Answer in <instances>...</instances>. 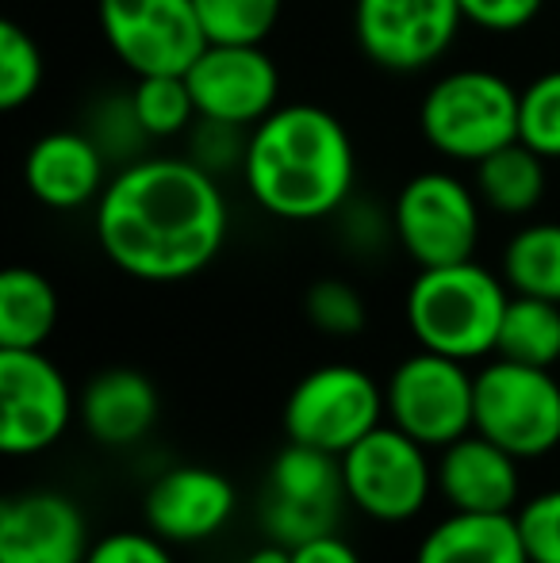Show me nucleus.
Wrapping results in <instances>:
<instances>
[{"label":"nucleus","mask_w":560,"mask_h":563,"mask_svg":"<svg viewBox=\"0 0 560 563\" xmlns=\"http://www.w3.org/2000/svg\"><path fill=\"white\" fill-rule=\"evenodd\" d=\"M105 257L142 284H180L223 253L231 211L219 177L193 157H131L92 203Z\"/></svg>","instance_id":"1"},{"label":"nucleus","mask_w":560,"mask_h":563,"mask_svg":"<svg viewBox=\"0 0 560 563\" xmlns=\"http://www.w3.org/2000/svg\"><path fill=\"white\" fill-rule=\"evenodd\" d=\"M246 192L281 223H319L350 203L358 150L334 112L319 104H281L246 134Z\"/></svg>","instance_id":"2"},{"label":"nucleus","mask_w":560,"mask_h":563,"mask_svg":"<svg viewBox=\"0 0 560 563\" xmlns=\"http://www.w3.org/2000/svg\"><path fill=\"white\" fill-rule=\"evenodd\" d=\"M507 303V280L472 257L457 265L419 268L407 288L404 311L419 349L469 364L495 353Z\"/></svg>","instance_id":"3"},{"label":"nucleus","mask_w":560,"mask_h":563,"mask_svg":"<svg viewBox=\"0 0 560 563\" xmlns=\"http://www.w3.org/2000/svg\"><path fill=\"white\" fill-rule=\"evenodd\" d=\"M518 92L503 74L461 66L441 74L419 104V131L441 157L480 165L518 142Z\"/></svg>","instance_id":"4"},{"label":"nucleus","mask_w":560,"mask_h":563,"mask_svg":"<svg viewBox=\"0 0 560 563\" xmlns=\"http://www.w3.org/2000/svg\"><path fill=\"white\" fill-rule=\"evenodd\" d=\"M484 203L476 185L449 169H422L399 188L392 203V230L419 268L472 261L480 245Z\"/></svg>","instance_id":"5"},{"label":"nucleus","mask_w":560,"mask_h":563,"mask_svg":"<svg viewBox=\"0 0 560 563\" xmlns=\"http://www.w3.org/2000/svg\"><path fill=\"white\" fill-rule=\"evenodd\" d=\"M388 422L426 449H446L476 430V376L457 356L430 349L404 356L384 384Z\"/></svg>","instance_id":"6"},{"label":"nucleus","mask_w":560,"mask_h":563,"mask_svg":"<svg viewBox=\"0 0 560 563\" xmlns=\"http://www.w3.org/2000/svg\"><path fill=\"white\" fill-rule=\"evenodd\" d=\"M476 433L518 460L549 456L560 445V384L553 368L503 361L476 372Z\"/></svg>","instance_id":"7"},{"label":"nucleus","mask_w":560,"mask_h":563,"mask_svg":"<svg viewBox=\"0 0 560 563\" xmlns=\"http://www.w3.org/2000/svg\"><path fill=\"white\" fill-rule=\"evenodd\" d=\"M384 387L358 364H322L311 368L284 402L288 441L342 456L365 433L384 426Z\"/></svg>","instance_id":"8"},{"label":"nucleus","mask_w":560,"mask_h":563,"mask_svg":"<svg viewBox=\"0 0 560 563\" xmlns=\"http://www.w3.org/2000/svg\"><path fill=\"white\" fill-rule=\"evenodd\" d=\"M345 498L373 521H411L430 503L438 475L430 464V449L407 438L399 426H376L373 433L342 452Z\"/></svg>","instance_id":"9"},{"label":"nucleus","mask_w":560,"mask_h":563,"mask_svg":"<svg viewBox=\"0 0 560 563\" xmlns=\"http://www.w3.org/2000/svg\"><path fill=\"white\" fill-rule=\"evenodd\" d=\"M345 503L350 498H345L342 456L288 441L270 464L262 529L270 541L296 549L315 537L338 533Z\"/></svg>","instance_id":"10"},{"label":"nucleus","mask_w":560,"mask_h":563,"mask_svg":"<svg viewBox=\"0 0 560 563\" xmlns=\"http://www.w3.org/2000/svg\"><path fill=\"white\" fill-rule=\"evenodd\" d=\"M464 27L457 0H353V38L384 74H422Z\"/></svg>","instance_id":"11"},{"label":"nucleus","mask_w":560,"mask_h":563,"mask_svg":"<svg viewBox=\"0 0 560 563\" xmlns=\"http://www.w3.org/2000/svg\"><path fill=\"white\" fill-rule=\"evenodd\" d=\"M108 51L135 77L185 74L208 46L196 0H97Z\"/></svg>","instance_id":"12"},{"label":"nucleus","mask_w":560,"mask_h":563,"mask_svg":"<svg viewBox=\"0 0 560 563\" xmlns=\"http://www.w3.org/2000/svg\"><path fill=\"white\" fill-rule=\"evenodd\" d=\"M74 418L66 372L43 349H0V449L8 456L54 449Z\"/></svg>","instance_id":"13"},{"label":"nucleus","mask_w":560,"mask_h":563,"mask_svg":"<svg viewBox=\"0 0 560 563\" xmlns=\"http://www.w3.org/2000/svg\"><path fill=\"white\" fill-rule=\"evenodd\" d=\"M200 119L231 126H257L281 108V69L265 43H208L185 69Z\"/></svg>","instance_id":"14"},{"label":"nucleus","mask_w":560,"mask_h":563,"mask_svg":"<svg viewBox=\"0 0 560 563\" xmlns=\"http://www.w3.org/2000/svg\"><path fill=\"white\" fill-rule=\"evenodd\" d=\"M89 526L74 498L23 490L0 503V563H85Z\"/></svg>","instance_id":"15"},{"label":"nucleus","mask_w":560,"mask_h":563,"mask_svg":"<svg viewBox=\"0 0 560 563\" xmlns=\"http://www.w3.org/2000/svg\"><path fill=\"white\" fill-rule=\"evenodd\" d=\"M234 483L204 464L169 467L146 490V526L169 544H200L234 518Z\"/></svg>","instance_id":"16"},{"label":"nucleus","mask_w":560,"mask_h":563,"mask_svg":"<svg viewBox=\"0 0 560 563\" xmlns=\"http://www.w3.org/2000/svg\"><path fill=\"white\" fill-rule=\"evenodd\" d=\"M108 180V150L92 131H46L23 154V185L51 211L92 208Z\"/></svg>","instance_id":"17"},{"label":"nucleus","mask_w":560,"mask_h":563,"mask_svg":"<svg viewBox=\"0 0 560 563\" xmlns=\"http://www.w3.org/2000/svg\"><path fill=\"white\" fill-rule=\"evenodd\" d=\"M523 460L507 452L484 433H464L453 445L441 449L433 475H438V490L453 510L469 514H515L518 498H523V475H518Z\"/></svg>","instance_id":"18"},{"label":"nucleus","mask_w":560,"mask_h":563,"mask_svg":"<svg viewBox=\"0 0 560 563\" xmlns=\"http://www.w3.org/2000/svg\"><path fill=\"white\" fill-rule=\"evenodd\" d=\"M85 433L108 449L135 445L157 422V387L139 368H105L77 395Z\"/></svg>","instance_id":"19"},{"label":"nucleus","mask_w":560,"mask_h":563,"mask_svg":"<svg viewBox=\"0 0 560 563\" xmlns=\"http://www.w3.org/2000/svg\"><path fill=\"white\" fill-rule=\"evenodd\" d=\"M415 563H530L515 514L453 510L422 537Z\"/></svg>","instance_id":"20"},{"label":"nucleus","mask_w":560,"mask_h":563,"mask_svg":"<svg viewBox=\"0 0 560 563\" xmlns=\"http://www.w3.org/2000/svg\"><path fill=\"white\" fill-rule=\"evenodd\" d=\"M546 157L538 150H530L526 142H510V146L495 150L492 157H484L472 177L476 196L487 211L507 219H523L530 211H538V203L546 200V185H549V169Z\"/></svg>","instance_id":"21"},{"label":"nucleus","mask_w":560,"mask_h":563,"mask_svg":"<svg viewBox=\"0 0 560 563\" xmlns=\"http://www.w3.org/2000/svg\"><path fill=\"white\" fill-rule=\"evenodd\" d=\"M58 327V291L43 273L12 265L0 276V349H43Z\"/></svg>","instance_id":"22"},{"label":"nucleus","mask_w":560,"mask_h":563,"mask_svg":"<svg viewBox=\"0 0 560 563\" xmlns=\"http://www.w3.org/2000/svg\"><path fill=\"white\" fill-rule=\"evenodd\" d=\"M495 356L534 368H553L560 361V303L510 291V303L499 322Z\"/></svg>","instance_id":"23"},{"label":"nucleus","mask_w":560,"mask_h":563,"mask_svg":"<svg viewBox=\"0 0 560 563\" xmlns=\"http://www.w3.org/2000/svg\"><path fill=\"white\" fill-rule=\"evenodd\" d=\"M503 280L518 296L560 303V223H526L503 250Z\"/></svg>","instance_id":"24"},{"label":"nucleus","mask_w":560,"mask_h":563,"mask_svg":"<svg viewBox=\"0 0 560 563\" xmlns=\"http://www.w3.org/2000/svg\"><path fill=\"white\" fill-rule=\"evenodd\" d=\"M131 97V112H135L139 126L146 139H185L196 126V100L188 92L185 74H154V77H135Z\"/></svg>","instance_id":"25"},{"label":"nucleus","mask_w":560,"mask_h":563,"mask_svg":"<svg viewBox=\"0 0 560 563\" xmlns=\"http://www.w3.org/2000/svg\"><path fill=\"white\" fill-rule=\"evenodd\" d=\"M43 51L31 38L28 27L4 20L0 23V108L4 112H20L43 89Z\"/></svg>","instance_id":"26"},{"label":"nucleus","mask_w":560,"mask_h":563,"mask_svg":"<svg viewBox=\"0 0 560 563\" xmlns=\"http://www.w3.org/2000/svg\"><path fill=\"white\" fill-rule=\"evenodd\" d=\"M208 43H265L277 31L284 0H196Z\"/></svg>","instance_id":"27"},{"label":"nucleus","mask_w":560,"mask_h":563,"mask_svg":"<svg viewBox=\"0 0 560 563\" xmlns=\"http://www.w3.org/2000/svg\"><path fill=\"white\" fill-rule=\"evenodd\" d=\"M518 142L560 162V69H546L518 92Z\"/></svg>","instance_id":"28"},{"label":"nucleus","mask_w":560,"mask_h":563,"mask_svg":"<svg viewBox=\"0 0 560 563\" xmlns=\"http://www.w3.org/2000/svg\"><path fill=\"white\" fill-rule=\"evenodd\" d=\"M304 314L319 334L327 338H358L369 322L365 299L353 284L338 280V276H322L307 288Z\"/></svg>","instance_id":"29"},{"label":"nucleus","mask_w":560,"mask_h":563,"mask_svg":"<svg viewBox=\"0 0 560 563\" xmlns=\"http://www.w3.org/2000/svg\"><path fill=\"white\" fill-rule=\"evenodd\" d=\"M515 518L530 563H560V487L526 498Z\"/></svg>","instance_id":"30"},{"label":"nucleus","mask_w":560,"mask_h":563,"mask_svg":"<svg viewBox=\"0 0 560 563\" xmlns=\"http://www.w3.org/2000/svg\"><path fill=\"white\" fill-rule=\"evenodd\" d=\"M246 134L242 126L216 123V119H196V126L185 134L188 157L204 165L208 173H242V157H246Z\"/></svg>","instance_id":"31"},{"label":"nucleus","mask_w":560,"mask_h":563,"mask_svg":"<svg viewBox=\"0 0 560 563\" xmlns=\"http://www.w3.org/2000/svg\"><path fill=\"white\" fill-rule=\"evenodd\" d=\"M165 544L169 541H162L154 529H150V533L120 529V533H108V537H100V541H92L89 560L85 563H177Z\"/></svg>","instance_id":"32"},{"label":"nucleus","mask_w":560,"mask_h":563,"mask_svg":"<svg viewBox=\"0 0 560 563\" xmlns=\"http://www.w3.org/2000/svg\"><path fill=\"white\" fill-rule=\"evenodd\" d=\"M464 12V23L492 35H515V31L530 27L546 0H457Z\"/></svg>","instance_id":"33"},{"label":"nucleus","mask_w":560,"mask_h":563,"mask_svg":"<svg viewBox=\"0 0 560 563\" xmlns=\"http://www.w3.org/2000/svg\"><path fill=\"white\" fill-rule=\"evenodd\" d=\"M292 563H361V556L338 533H327L307 544H296L292 549Z\"/></svg>","instance_id":"34"},{"label":"nucleus","mask_w":560,"mask_h":563,"mask_svg":"<svg viewBox=\"0 0 560 563\" xmlns=\"http://www.w3.org/2000/svg\"><path fill=\"white\" fill-rule=\"evenodd\" d=\"M246 563H292V549L281 541H265L262 549H254L246 556Z\"/></svg>","instance_id":"35"}]
</instances>
